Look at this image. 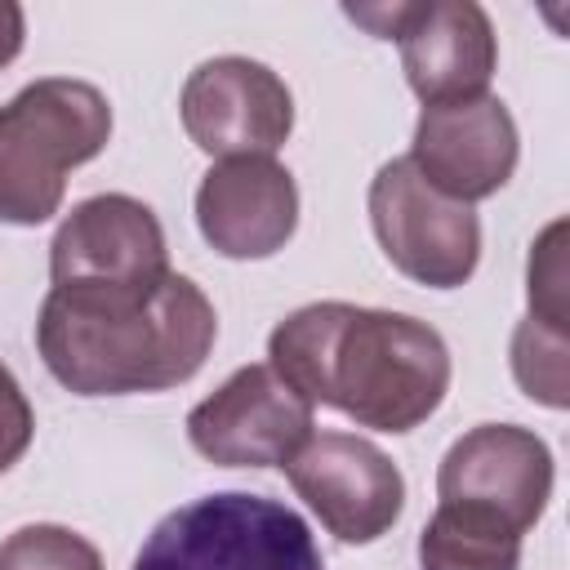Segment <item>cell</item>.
<instances>
[{"label": "cell", "instance_id": "1", "mask_svg": "<svg viewBox=\"0 0 570 570\" xmlns=\"http://www.w3.org/2000/svg\"><path fill=\"white\" fill-rule=\"evenodd\" d=\"M218 316L191 276L49 285L36 316L45 370L76 396L165 392L200 374Z\"/></svg>", "mask_w": 570, "mask_h": 570}, {"label": "cell", "instance_id": "2", "mask_svg": "<svg viewBox=\"0 0 570 570\" xmlns=\"http://www.w3.org/2000/svg\"><path fill=\"white\" fill-rule=\"evenodd\" d=\"M267 365L374 432H414L450 392V347L428 321L338 298L289 312L267 334Z\"/></svg>", "mask_w": 570, "mask_h": 570}, {"label": "cell", "instance_id": "3", "mask_svg": "<svg viewBox=\"0 0 570 570\" xmlns=\"http://www.w3.org/2000/svg\"><path fill=\"white\" fill-rule=\"evenodd\" d=\"M111 138V102L98 85L45 76L0 107V223L40 227L62 209L67 174Z\"/></svg>", "mask_w": 570, "mask_h": 570}, {"label": "cell", "instance_id": "4", "mask_svg": "<svg viewBox=\"0 0 570 570\" xmlns=\"http://www.w3.org/2000/svg\"><path fill=\"white\" fill-rule=\"evenodd\" d=\"M134 570H325V557L289 503L223 490L160 517Z\"/></svg>", "mask_w": 570, "mask_h": 570}, {"label": "cell", "instance_id": "5", "mask_svg": "<svg viewBox=\"0 0 570 570\" xmlns=\"http://www.w3.org/2000/svg\"><path fill=\"white\" fill-rule=\"evenodd\" d=\"M352 22L379 40L401 45V67L423 107L490 94L499 40L490 13L476 0H423V4H347Z\"/></svg>", "mask_w": 570, "mask_h": 570}, {"label": "cell", "instance_id": "6", "mask_svg": "<svg viewBox=\"0 0 570 570\" xmlns=\"http://www.w3.org/2000/svg\"><path fill=\"white\" fill-rule=\"evenodd\" d=\"M370 223L387 263L428 289H459L481 263L476 209L428 187L405 156L387 160L374 174Z\"/></svg>", "mask_w": 570, "mask_h": 570}, {"label": "cell", "instance_id": "7", "mask_svg": "<svg viewBox=\"0 0 570 570\" xmlns=\"http://www.w3.org/2000/svg\"><path fill=\"white\" fill-rule=\"evenodd\" d=\"M312 428V401H303L267 361L240 365L187 414L191 450L218 468H285Z\"/></svg>", "mask_w": 570, "mask_h": 570}, {"label": "cell", "instance_id": "8", "mask_svg": "<svg viewBox=\"0 0 570 570\" xmlns=\"http://www.w3.org/2000/svg\"><path fill=\"white\" fill-rule=\"evenodd\" d=\"M285 476L343 543L383 539L405 508L401 468L374 441L352 432H312L285 463Z\"/></svg>", "mask_w": 570, "mask_h": 570}, {"label": "cell", "instance_id": "9", "mask_svg": "<svg viewBox=\"0 0 570 570\" xmlns=\"http://www.w3.org/2000/svg\"><path fill=\"white\" fill-rule=\"evenodd\" d=\"M178 116L209 156H272L294 129V94L267 62L223 53L187 76Z\"/></svg>", "mask_w": 570, "mask_h": 570}, {"label": "cell", "instance_id": "10", "mask_svg": "<svg viewBox=\"0 0 570 570\" xmlns=\"http://www.w3.org/2000/svg\"><path fill=\"white\" fill-rule=\"evenodd\" d=\"M436 499L476 508L525 534L552 499V450L521 423H481L445 450Z\"/></svg>", "mask_w": 570, "mask_h": 570}, {"label": "cell", "instance_id": "11", "mask_svg": "<svg viewBox=\"0 0 570 570\" xmlns=\"http://www.w3.org/2000/svg\"><path fill=\"white\" fill-rule=\"evenodd\" d=\"M517 156H521V138L508 102L494 94H476V98L423 107L405 160L423 174L428 187H436L459 205H472L494 196L512 178Z\"/></svg>", "mask_w": 570, "mask_h": 570}, {"label": "cell", "instance_id": "12", "mask_svg": "<svg viewBox=\"0 0 570 570\" xmlns=\"http://www.w3.org/2000/svg\"><path fill=\"white\" fill-rule=\"evenodd\" d=\"M160 276H169L165 227L125 191L80 200L49 240L53 285H129Z\"/></svg>", "mask_w": 570, "mask_h": 570}, {"label": "cell", "instance_id": "13", "mask_svg": "<svg viewBox=\"0 0 570 570\" xmlns=\"http://www.w3.org/2000/svg\"><path fill=\"white\" fill-rule=\"evenodd\" d=\"M196 227L223 258H272L298 227V187L276 156H227L196 187Z\"/></svg>", "mask_w": 570, "mask_h": 570}, {"label": "cell", "instance_id": "14", "mask_svg": "<svg viewBox=\"0 0 570 570\" xmlns=\"http://www.w3.org/2000/svg\"><path fill=\"white\" fill-rule=\"evenodd\" d=\"M521 534L463 503H436L419 534V570H517Z\"/></svg>", "mask_w": 570, "mask_h": 570}, {"label": "cell", "instance_id": "15", "mask_svg": "<svg viewBox=\"0 0 570 570\" xmlns=\"http://www.w3.org/2000/svg\"><path fill=\"white\" fill-rule=\"evenodd\" d=\"M566 330H552L534 316H525L512 330V374L521 383V392L548 410H566L570 405V379H566Z\"/></svg>", "mask_w": 570, "mask_h": 570}, {"label": "cell", "instance_id": "16", "mask_svg": "<svg viewBox=\"0 0 570 570\" xmlns=\"http://www.w3.org/2000/svg\"><path fill=\"white\" fill-rule=\"evenodd\" d=\"M0 570H107L102 552L71 525H18L0 543Z\"/></svg>", "mask_w": 570, "mask_h": 570}, {"label": "cell", "instance_id": "17", "mask_svg": "<svg viewBox=\"0 0 570 570\" xmlns=\"http://www.w3.org/2000/svg\"><path fill=\"white\" fill-rule=\"evenodd\" d=\"M561 236L566 223H548L543 236L530 245V267H525V294H530V316L566 330V258H561Z\"/></svg>", "mask_w": 570, "mask_h": 570}, {"label": "cell", "instance_id": "18", "mask_svg": "<svg viewBox=\"0 0 570 570\" xmlns=\"http://www.w3.org/2000/svg\"><path fill=\"white\" fill-rule=\"evenodd\" d=\"M31 436H36L31 401H27L22 383L13 379V370L0 361V476L27 454Z\"/></svg>", "mask_w": 570, "mask_h": 570}, {"label": "cell", "instance_id": "19", "mask_svg": "<svg viewBox=\"0 0 570 570\" xmlns=\"http://www.w3.org/2000/svg\"><path fill=\"white\" fill-rule=\"evenodd\" d=\"M22 40H27V18H22V4L13 0H0V71L22 53Z\"/></svg>", "mask_w": 570, "mask_h": 570}]
</instances>
